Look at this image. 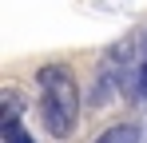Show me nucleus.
<instances>
[{"label":"nucleus","instance_id":"f257e3e1","mask_svg":"<svg viewBox=\"0 0 147 143\" xmlns=\"http://www.w3.org/2000/svg\"><path fill=\"white\" fill-rule=\"evenodd\" d=\"M36 84H40V119H44V127L56 139L72 135L76 119H80V84H76V76L64 64H44Z\"/></svg>","mask_w":147,"mask_h":143},{"label":"nucleus","instance_id":"f03ea898","mask_svg":"<svg viewBox=\"0 0 147 143\" xmlns=\"http://www.w3.org/2000/svg\"><path fill=\"white\" fill-rule=\"evenodd\" d=\"M92 143H139V123H111Z\"/></svg>","mask_w":147,"mask_h":143},{"label":"nucleus","instance_id":"7ed1b4c3","mask_svg":"<svg viewBox=\"0 0 147 143\" xmlns=\"http://www.w3.org/2000/svg\"><path fill=\"white\" fill-rule=\"evenodd\" d=\"M4 143H36V139L20 127V119H4Z\"/></svg>","mask_w":147,"mask_h":143},{"label":"nucleus","instance_id":"20e7f679","mask_svg":"<svg viewBox=\"0 0 147 143\" xmlns=\"http://www.w3.org/2000/svg\"><path fill=\"white\" fill-rule=\"evenodd\" d=\"M143 68H147V60H143Z\"/></svg>","mask_w":147,"mask_h":143}]
</instances>
